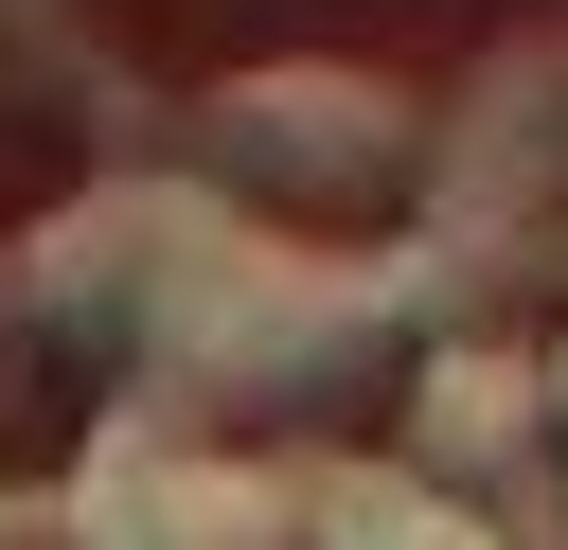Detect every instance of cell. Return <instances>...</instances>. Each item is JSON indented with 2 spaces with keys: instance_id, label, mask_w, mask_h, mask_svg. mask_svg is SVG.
Masks as SVG:
<instances>
[{
  "instance_id": "obj_1",
  "label": "cell",
  "mask_w": 568,
  "mask_h": 550,
  "mask_svg": "<svg viewBox=\"0 0 568 550\" xmlns=\"http://www.w3.org/2000/svg\"><path fill=\"white\" fill-rule=\"evenodd\" d=\"M195 142H213V177H231V195H266V213H284V231H320V248H337L373 195H408V177H426V106H408V89H373V71H266V89H231Z\"/></svg>"
}]
</instances>
